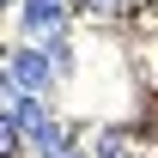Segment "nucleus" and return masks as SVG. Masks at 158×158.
Instances as JSON below:
<instances>
[{
	"instance_id": "f257e3e1",
	"label": "nucleus",
	"mask_w": 158,
	"mask_h": 158,
	"mask_svg": "<svg viewBox=\"0 0 158 158\" xmlns=\"http://www.w3.org/2000/svg\"><path fill=\"white\" fill-rule=\"evenodd\" d=\"M6 79H12V91H19V98H31V91H43V85L55 79V61H49V55H37V49H12Z\"/></svg>"
},
{
	"instance_id": "f03ea898",
	"label": "nucleus",
	"mask_w": 158,
	"mask_h": 158,
	"mask_svg": "<svg viewBox=\"0 0 158 158\" xmlns=\"http://www.w3.org/2000/svg\"><path fill=\"white\" fill-rule=\"evenodd\" d=\"M61 12H67V0H24V31L55 43L61 37Z\"/></svg>"
},
{
	"instance_id": "7ed1b4c3",
	"label": "nucleus",
	"mask_w": 158,
	"mask_h": 158,
	"mask_svg": "<svg viewBox=\"0 0 158 158\" xmlns=\"http://www.w3.org/2000/svg\"><path fill=\"white\" fill-rule=\"evenodd\" d=\"M85 6H98V12H110V6H122V0H85Z\"/></svg>"
}]
</instances>
